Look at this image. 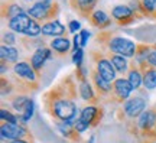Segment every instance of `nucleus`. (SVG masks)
Segmentation results:
<instances>
[{
	"label": "nucleus",
	"instance_id": "7ed1b4c3",
	"mask_svg": "<svg viewBox=\"0 0 156 143\" xmlns=\"http://www.w3.org/2000/svg\"><path fill=\"white\" fill-rule=\"evenodd\" d=\"M106 45L112 54L122 55L124 58H133L137 51V45L133 41L123 38V36H112Z\"/></svg>",
	"mask_w": 156,
	"mask_h": 143
},
{
	"label": "nucleus",
	"instance_id": "1a4fd4ad",
	"mask_svg": "<svg viewBox=\"0 0 156 143\" xmlns=\"http://www.w3.org/2000/svg\"><path fill=\"white\" fill-rule=\"evenodd\" d=\"M112 17L116 20L119 25H130L133 23L137 17H140L136 12L130 7V6H126V5H119V6H114L112 10Z\"/></svg>",
	"mask_w": 156,
	"mask_h": 143
},
{
	"label": "nucleus",
	"instance_id": "0eeeda50",
	"mask_svg": "<svg viewBox=\"0 0 156 143\" xmlns=\"http://www.w3.org/2000/svg\"><path fill=\"white\" fill-rule=\"evenodd\" d=\"M146 109V101L145 98H142L139 95H133V97H130L127 98L124 103H123V113L126 117L129 119H139L142 113L145 111Z\"/></svg>",
	"mask_w": 156,
	"mask_h": 143
},
{
	"label": "nucleus",
	"instance_id": "39448f33",
	"mask_svg": "<svg viewBox=\"0 0 156 143\" xmlns=\"http://www.w3.org/2000/svg\"><path fill=\"white\" fill-rule=\"evenodd\" d=\"M91 59L94 61L95 70L98 71L101 77L104 78L108 83H114L116 81V70L113 66L112 61L108 59L103 52H98V51H93L91 52Z\"/></svg>",
	"mask_w": 156,
	"mask_h": 143
},
{
	"label": "nucleus",
	"instance_id": "c85d7f7f",
	"mask_svg": "<svg viewBox=\"0 0 156 143\" xmlns=\"http://www.w3.org/2000/svg\"><path fill=\"white\" fill-rule=\"evenodd\" d=\"M73 62H74V65H83L84 64V51L83 48H80L78 51H75L74 52V55H73Z\"/></svg>",
	"mask_w": 156,
	"mask_h": 143
},
{
	"label": "nucleus",
	"instance_id": "b1692460",
	"mask_svg": "<svg viewBox=\"0 0 156 143\" xmlns=\"http://www.w3.org/2000/svg\"><path fill=\"white\" fill-rule=\"evenodd\" d=\"M0 58H2V61H5L7 64H10V62L16 64L17 58H19V51L16 48H13V46L2 45V48H0Z\"/></svg>",
	"mask_w": 156,
	"mask_h": 143
},
{
	"label": "nucleus",
	"instance_id": "412c9836",
	"mask_svg": "<svg viewBox=\"0 0 156 143\" xmlns=\"http://www.w3.org/2000/svg\"><path fill=\"white\" fill-rule=\"evenodd\" d=\"M127 80H129V83L132 84L133 90H139L140 85L143 84V74L140 71V66L137 65L136 62H133V64L130 65V68H129Z\"/></svg>",
	"mask_w": 156,
	"mask_h": 143
},
{
	"label": "nucleus",
	"instance_id": "c756f323",
	"mask_svg": "<svg viewBox=\"0 0 156 143\" xmlns=\"http://www.w3.org/2000/svg\"><path fill=\"white\" fill-rule=\"evenodd\" d=\"M74 127H75V130H77L78 133H84L90 127V124H88V123H85V121H84L83 119L78 116V119L75 120V123H74Z\"/></svg>",
	"mask_w": 156,
	"mask_h": 143
},
{
	"label": "nucleus",
	"instance_id": "393cba45",
	"mask_svg": "<svg viewBox=\"0 0 156 143\" xmlns=\"http://www.w3.org/2000/svg\"><path fill=\"white\" fill-rule=\"evenodd\" d=\"M152 51L151 48L146 44H139L137 45V51H136V55H134V61L137 65H142V64H146L147 62V58H149V54Z\"/></svg>",
	"mask_w": 156,
	"mask_h": 143
},
{
	"label": "nucleus",
	"instance_id": "cd10ccee",
	"mask_svg": "<svg viewBox=\"0 0 156 143\" xmlns=\"http://www.w3.org/2000/svg\"><path fill=\"white\" fill-rule=\"evenodd\" d=\"M0 119L2 121H6V123H12V124H19V121H17V116L13 114L12 111L6 110L2 107V110H0Z\"/></svg>",
	"mask_w": 156,
	"mask_h": 143
},
{
	"label": "nucleus",
	"instance_id": "6ab92c4d",
	"mask_svg": "<svg viewBox=\"0 0 156 143\" xmlns=\"http://www.w3.org/2000/svg\"><path fill=\"white\" fill-rule=\"evenodd\" d=\"M88 20L94 28L100 29V30L108 28V26L112 25V19L107 16L106 12H103V10H94L93 15L88 17Z\"/></svg>",
	"mask_w": 156,
	"mask_h": 143
},
{
	"label": "nucleus",
	"instance_id": "f704fd0d",
	"mask_svg": "<svg viewBox=\"0 0 156 143\" xmlns=\"http://www.w3.org/2000/svg\"><path fill=\"white\" fill-rule=\"evenodd\" d=\"M10 143H29L26 139H20V140H15V142H10Z\"/></svg>",
	"mask_w": 156,
	"mask_h": 143
},
{
	"label": "nucleus",
	"instance_id": "bb28decb",
	"mask_svg": "<svg viewBox=\"0 0 156 143\" xmlns=\"http://www.w3.org/2000/svg\"><path fill=\"white\" fill-rule=\"evenodd\" d=\"M142 7L145 16L153 17V15L156 13V0H142Z\"/></svg>",
	"mask_w": 156,
	"mask_h": 143
},
{
	"label": "nucleus",
	"instance_id": "a211bd4d",
	"mask_svg": "<svg viewBox=\"0 0 156 143\" xmlns=\"http://www.w3.org/2000/svg\"><path fill=\"white\" fill-rule=\"evenodd\" d=\"M78 94H80V97H81L84 101H87V103H93V104L97 103L95 90L88 80H84V81H81V83L78 84Z\"/></svg>",
	"mask_w": 156,
	"mask_h": 143
},
{
	"label": "nucleus",
	"instance_id": "9d476101",
	"mask_svg": "<svg viewBox=\"0 0 156 143\" xmlns=\"http://www.w3.org/2000/svg\"><path fill=\"white\" fill-rule=\"evenodd\" d=\"M90 78H91V84H93V87H94L95 93L98 94L100 97L112 95L113 84L106 81V80L98 74V71H97L95 68H91V70H90Z\"/></svg>",
	"mask_w": 156,
	"mask_h": 143
},
{
	"label": "nucleus",
	"instance_id": "c9c22d12",
	"mask_svg": "<svg viewBox=\"0 0 156 143\" xmlns=\"http://www.w3.org/2000/svg\"><path fill=\"white\" fill-rule=\"evenodd\" d=\"M153 17H156V13H155V15H153Z\"/></svg>",
	"mask_w": 156,
	"mask_h": 143
},
{
	"label": "nucleus",
	"instance_id": "f3484780",
	"mask_svg": "<svg viewBox=\"0 0 156 143\" xmlns=\"http://www.w3.org/2000/svg\"><path fill=\"white\" fill-rule=\"evenodd\" d=\"M140 71L143 74V85L146 90H155L156 88V68L149 65V62L142 64Z\"/></svg>",
	"mask_w": 156,
	"mask_h": 143
},
{
	"label": "nucleus",
	"instance_id": "4468645a",
	"mask_svg": "<svg viewBox=\"0 0 156 143\" xmlns=\"http://www.w3.org/2000/svg\"><path fill=\"white\" fill-rule=\"evenodd\" d=\"M22 13H25V10H23V7L17 3L16 0H7V2L2 3V17L3 19L12 20L13 17L19 16Z\"/></svg>",
	"mask_w": 156,
	"mask_h": 143
},
{
	"label": "nucleus",
	"instance_id": "f257e3e1",
	"mask_svg": "<svg viewBox=\"0 0 156 143\" xmlns=\"http://www.w3.org/2000/svg\"><path fill=\"white\" fill-rule=\"evenodd\" d=\"M77 84L74 77L62 78L59 83L54 85L44 95V107L48 114L56 121H68L74 124L77 120Z\"/></svg>",
	"mask_w": 156,
	"mask_h": 143
},
{
	"label": "nucleus",
	"instance_id": "6e6552de",
	"mask_svg": "<svg viewBox=\"0 0 156 143\" xmlns=\"http://www.w3.org/2000/svg\"><path fill=\"white\" fill-rule=\"evenodd\" d=\"M132 91H133V87L129 83L127 78H116V81L113 83V93L110 97L113 101L123 104L127 98H130Z\"/></svg>",
	"mask_w": 156,
	"mask_h": 143
},
{
	"label": "nucleus",
	"instance_id": "f03ea898",
	"mask_svg": "<svg viewBox=\"0 0 156 143\" xmlns=\"http://www.w3.org/2000/svg\"><path fill=\"white\" fill-rule=\"evenodd\" d=\"M13 72L16 78L19 80V83L15 84V87H19V85H25L26 87V91H36L39 88L38 84V74L34 70L32 64H29L28 61H20V62H16L13 65Z\"/></svg>",
	"mask_w": 156,
	"mask_h": 143
},
{
	"label": "nucleus",
	"instance_id": "2f4dec72",
	"mask_svg": "<svg viewBox=\"0 0 156 143\" xmlns=\"http://www.w3.org/2000/svg\"><path fill=\"white\" fill-rule=\"evenodd\" d=\"M68 28H69V32L75 33L77 30H80V29H81V23L78 22V20H71V22L68 23Z\"/></svg>",
	"mask_w": 156,
	"mask_h": 143
},
{
	"label": "nucleus",
	"instance_id": "473e14b6",
	"mask_svg": "<svg viewBox=\"0 0 156 143\" xmlns=\"http://www.w3.org/2000/svg\"><path fill=\"white\" fill-rule=\"evenodd\" d=\"M80 36H81V46H85V45L88 44L90 32H88V30H85V29H83V30H81V33H80Z\"/></svg>",
	"mask_w": 156,
	"mask_h": 143
},
{
	"label": "nucleus",
	"instance_id": "2eb2a0df",
	"mask_svg": "<svg viewBox=\"0 0 156 143\" xmlns=\"http://www.w3.org/2000/svg\"><path fill=\"white\" fill-rule=\"evenodd\" d=\"M42 35L45 36H52V38H59L65 35V26L62 25L58 19L56 20H51V22H45L42 25Z\"/></svg>",
	"mask_w": 156,
	"mask_h": 143
},
{
	"label": "nucleus",
	"instance_id": "5701e85b",
	"mask_svg": "<svg viewBox=\"0 0 156 143\" xmlns=\"http://www.w3.org/2000/svg\"><path fill=\"white\" fill-rule=\"evenodd\" d=\"M108 59L112 61L113 66H114V70H116L117 74H122V75H124V74H127L129 72V68H130V65H129L127 62V58H124V56L122 55H116V54H108Z\"/></svg>",
	"mask_w": 156,
	"mask_h": 143
},
{
	"label": "nucleus",
	"instance_id": "423d86ee",
	"mask_svg": "<svg viewBox=\"0 0 156 143\" xmlns=\"http://www.w3.org/2000/svg\"><path fill=\"white\" fill-rule=\"evenodd\" d=\"M0 134H2V140H9V142H15V140H20V139L29 138L28 129L22 124H12V123H6L3 121L0 126Z\"/></svg>",
	"mask_w": 156,
	"mask_h": 143
},
{
	"label": "nucleus",
	"instance_id": "72a5a7b5",
	"mask_svg": "<svg viewBox=\"0 0 156 143\" xmlns=\"http://www.w3.org/2000/svg\"><path fill=\"white\" fill-rule=\"evenodd\" d=\"M147 62H149V65L156 68V51H152L151 54H149V58H147Z\"/></svg>",
	"mask_w": 156,
	"mask_h": 143
},
{
	"label": "nucleus",
	"instance_id": "4be33fe9",
	"mask_svg": "<svg viewBox=\"0 0 156 143\" xmlns=\"http://www.w3.org/2000/svg\"><path fill=\"white\" fill-rule=\"evenodd\" d=\"M49 48L54 52L59 54V55H65L68 51L71 49V42L67 36H59V38H54L49 42Z\"/></svg>",
	"mask_w": 156,
	"mask_h": 143
},
{
	"label": "nucleus",
	"instance_id": "f8f14e48",
	"mask_svg": "<svg viewBox=\"0 0 156 143\" xmlns=\"http://www.w3.org/2000/svg\"><path fill=\"white\" fill-rule=\"evenodd\" d=\"M52 58V49L51 48H39V49L34 51L32 54V58H30V64L34 66V70L36 71V74H41L42 72V68L46 64V61Z\"/></svg>",
	"mask_w": 156,
	"mask_h": 143
},
{
	"label": "nucleus",
	"instance_id": "20e7f679",
	"mask_svg": "<svg viewBox=\"0 0 156 143\" xmlns=\"http://www.w3.org/2000/svg\"><path fill=\"white\" fill-rule=\"evenodd\" d=\"M28 15L34 17L35 20H56V16L59 15V5L54 2L52 5H45V3H35L32 7L28 9Z\"/></svg>",
	"mask_w": 156,
	"mask_h": 143
},
{
	"label": "nucleus",
	"instance_id": "a878e982",
	"mask_svg": "<svg viewBox=\"0 0 156 143\" xmlns=\"http://www.w3.org/2000/svg\"><path fill=\"white\" fill-rule=\"evenodd\" d=\"M42 33V26H39V23L32 19V22L29 25V28L26 29V32L23 33L25 36H28V38H38L39 35Z\"/></svg>",
	"mask_w": 156,
	"mask_h": 143
},
{
	"label": "nucleus",
	"instance_id": "aec40b11",
	"mask_svg": "<svg viewBox=\"0 0 156 143\" xmlns=\"http://www.w3.org/2000/svg\"><path fill=\"white\" fill-rule=\"evenodd\" d=\"M56 127H58V130L61 132V134L64 138L71 139L73 142H81V133H78L75 130L74 124L68 123V121H58Z\"/></svg>",
	"mask_w": 156,
	"mask_h": 143
},
{
	"label": "nucleus",
	"instance_id": "dca6fc26",
	"mask_svg": "<svg viewBox=\"0 0 156 143\" xmlns=\"http://www.w3.org/2000/svg\"><path fill=\"white\" fill-rule=\"evenodd\" d=\"M32 22V19L28 13H22L19 16L13 17L12 20H9V28L15 33H25L26 29L29 28V25Z\"/></svg>",
	"mask_w": 156,
	"mask_h": 143
},
{
	"label": "nucleus",
	"instance_id": "9b49d317",
	"mask_svg": "<svg viewBox=\"0 0 156 143\" xmlns=\"http://www.w3.org/2000/svg\"><path fill=\"white\" fill-rule=\"evenodd\" d=\"M103 116H104L103 107H97V105H87L80 111V117L85 123H88L90 127L98 126L100 121L103 120Z\"/></svg>",
	"mask_w": 156,
	"mask_h": 143
},
{
	"label": "nucleus",
	"instance_id": "7c9ffc66",
	"mask_svg": "<svg viewBox=\"0 0 156 143\" xmlns=\"http://www.w3.org/2000/svg\"><path fill=\"white\" fill-rule=\"evenodd\" d=\"M15 44H16V35H15V32H7L3 35V45L13 46Z\"/></svg>",
	"mask_w": 156,
	"mask_h": 143
},
{
	"label": "nucleus",
	"instance_id": "ddd939ff",
	"mask_svg": "<svg viewBox=\"0 0 156 143\" xmlns=\"http://www.w3.org/2000/svg\"><path fill=\"white\" fill-rule=\"evenodd\" d=\"M98 0H69V5L80 16L90 17L95 10Z\"/></svg>",
	"mask_w": 156,
	"mask_h": 143
}]
</instances>
